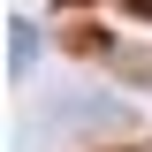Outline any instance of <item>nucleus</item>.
Returning <instances> with one entry per match:
<instances>
[{
	"mask_svg": "<svg viewBox=\"0 0 152 152\" xmlns=\"http://www.w3.org/2000/svg\"><path fill=\"white\" fill-rule=\"evenodd\" d=\"M31 53H38V31H31V23H8V61L31 69Z\"/></svg>",
	"mask_w": 152,
	"mask_h": 152,
	"instance_id": "f257e3e1",
	"label": "nucleus"
}]
</instances>
